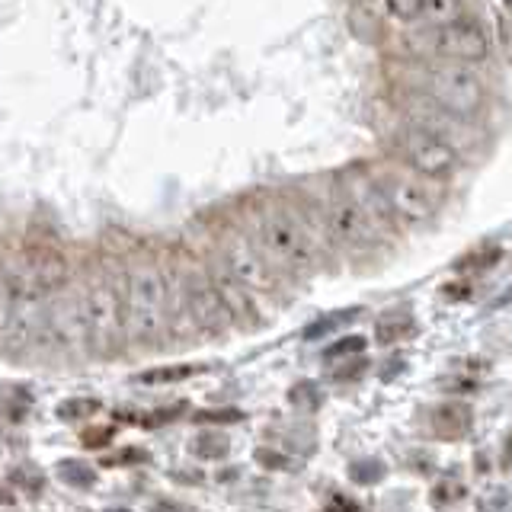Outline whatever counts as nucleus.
I'll return each instance as SVG.
<instances>
[{
	"label": "nucleus",
	"mask_w": 512,
	"mask_h": 512,
	"mask_svg": "<svg viewBox=\"0 0 512 512\" xmlns=\"http://www.w3.org/2000/svg\"><path fill=\"white\" fill-rule=\"evenodd\" d=\"M253 240L285 279H304L320 266L327 240L314 231L311 208L269 199L253 212Z\"/></svg>",
	"instance_id": "obj_1"
},
{
	"label": "nucleus",
	"mask_w": 512,
	"mask_h": 512,
	"mask_svg": "<svg viewBox=\"0 0 512 512\" xmlns=\"http://www.w3.org/2000/svg\"><path fill=\"white\" fill-rule=\"evenodd\" d=\"M122 304L128 343L157 346L170 333V279L167 263L138 256L122 272Z\"/></svg>",
	"instance_id": "obj_2"
},
{
	"label": "nucleus",
	"mask_w": 512,
	"mask_h": 512,
	"mask_svg": "<svg viewBox=\"0 0 512 512\" xmlns=\"http://www.w3.org/2000/svg\"><path fill=\"white\" fill-rule=\"evenodd\" d=\"M320 228L336 250L356 256L381 250L384 240L391 237L388 224L343 183V176L327 189L324 202H320Z\"/></svg>",
	"instance_id": "obj_3"
},
{
	"label": "nucleus",
	"mask_w": 512,
	"mask_h": 512,
	"mask_svg": "<svg viewBox=\"0 0 512 512\" xmlns=\"http://www.w3.org/2000/svg\"><path fill=\"white\" fill-rule=\"evenodd\" d=\"M420 93L423 100L432 103L436 109L448 112L461 122L474 119L480 109L487 106V87L480 80L477 71H471L468 64H448L436 61L420 74Z\"/></svg>",
	"instance_id": "obj_4"
},
{
	"label": "nucleus",
	"mask_w": 512,
	"mask_h": 512,
	"mask_svg": "<svg viewBox=\"0 0 512 512\" xmlns=\"http://www.w3.org/2000/svg\"><path fill=\"white\" fill-rule=\"evenodd\" d=\"M375 176L378 192L384 205H388V215L394 221V228H423L432 218L439 215L442 196H439V183L423 180V176L394 167H384Z\"/></svg>",
	"instance_id": "obj_5"
},
{
	"label": "nucleus",
	"mask_w": 512,
	"mask_h": 512,
	"mask_svg": "<svg viewBox=\"0 0 512 512\" xmlns=\"http://www.w3.org/2000/svg\"><path fill=\"white\" fill-rule=\"evenodd\" d=\"M391 148L410 173L423 176V180H432V183L452 180V176L461 170V151L452 141H445L442 135L429 132L423 125H413V122L400 125L391 138Z\"/></svg>",
	"instance_id": "obj_6"
},
{
	"label": "nucleus",
	"mask_w": 512,
	"mask_h": 512,
	"mask_svg": "<svg viewBox=\"0 0 512 512\" xmlns=\"http://www.w3.org/2000/svg\"><path fill=\"white\" fill-rule=\"evenodd\" d=\"M80 298H84L87 327H90V352H96V356H116V352L128 343L122 279L93 276L84 285Z\"/></svg>",
	"instance_id": "obj_7"
},
{
	"label": "nucleus",
	"mask_w": 512,
	"mask_h": 512,
	"mask_svg": "<svg viewBox=\"0 0 512 512\" xmlns=\"http://www.w3.org/2000/svg\"><path fill=\"white\" fill-rule=\"evenodd\" d=\"M218 260L231 269V276L247 288L253 298H279L285 276L266 260V253L250 231H228L218 244Z\"/></svg>",
	"instance_id": "obj_8"
},
{
	"label": "nucleus",
	"mask_w": 512,
	"mask_h": 512,
	"mask_svg": "<svg viewBox=\"0 0 512 512\" xmlns=\"http://www.w3.org/2000/svg\"><path fill=\"white\" fill-rule=\"evenodd\" d=\"M180 279H183V301H186V314L189 324L196 333L205 336H221L234 327V320L224 308V301L218 295V288L208 276L205 266H180Z\"/></svg>",
	"instance_id": "obj_9"
},
{
	"label": "nucleus",
	"mask_w": 512,
	"mask_h": 512,
	"mask_svg": "<svg viewBox=\"0 0 512 512\" xmlns=\"http://www.w3.org/2000/svg\"><path fill=\"white\" fill-rule=\"evenodd\" d=\"M426 52L436 61H448V64H480L490 55V39L480 23L474 20H458L439 29H429V36L423 39Z\"/></svg>",
	"instance_id": "obj_10"
},
{
	"label": "nucleus",
	"mask_w": 512,
	"mask_h": 512,
	"mask_svg": "<svg viewBox=\"0 0 512 512\" xmlns=\"http://www.w3.org/2000/svg\"><path fill=\"white\" fill-rule=\"evenodd\" d=\"M48 336L68 352L90 349V327H87V311L80 295H52L48 304Z\"/></svg>",
	"instance_id": "obj_11"
},
{
	"label": "nucleus",
	"mask_w": 512,
	"mask_h": 512,
	"mask_svg": "<svg viewBox=\"0 0 512 512\" xmlns=\"http://www.w3.org/2000/svg\"><path fill=\"white\" fill-rule=\"evenodd\" d=\"M205 269H208V276H212L218 295L224 301V308H228V314L234 320V327H244V330L260 327V320H263L260 317V304H256V298L231 276V269L224 266L218 256H212V260L205 263Z\"/></svg>",
	"instance_id": "obj_12"
},
{
	"label": "nucleus",
	"mask_w": 512,
	"mask_h": 512,
	"mask_svg": "<svg viewBox=\"0 0 512 512\" xmlns=\"http://www.w3.org/2000/svg\"><path fill=\"white\" fill-rule=\"evenodd\" d=\"M23 263L32 272V279L39 282V288L45 295H61L64 288L71 285V263L58 247L48 244H32L23 253Z\"/></svg>",
	"instance_id": "obj_13"
},
{
	"label": "nucleus",
	"mask_w": 512,
	"mask_h": 512,
	"mask_svg": "<svg viewBox=\"0 0 512 512\" xmlns=\"http://www.w3.org/2000/svg\"><path fill=\"white\" fill-rule=\"evenodd\" d=\"M471 429V410L464 404H442L432 410V432L442 439H461Z\"/></svg>",
	"instance_id": "obj_14"
},
{
	"label": "nucleus",
	"mask_w": 512,
	"mask_h": 512,
	"mask_svg": "<svg viewBox=\"0 0 512 512\" xmlns=\"http://www.w3.org/2000/svg\"><path fill=\"white\" fill-rule=\"evenodd\" d=\"M413 333H416V320L407 311H388V314H381L378 324H375V340L384 343V346L404 343V340H410Z\"/></svg>",
	"instance_id": "obj_15"
},
{
	"label": "nucleus",
	"mask_w": 512,
	"mask_h": 512,
	"mask_svg": "<svg viewBox=\"0 0 512 512\" xmlns=\"http://www.w3.org/2000/svg\"><path fill=\"white\" fill-rule=\"evenodd\" d=\"M464 20V4L461 0H426L423 7V23H429V29H439L448 23Z\"/></svg>",
	"instance_id": "obj_16"
},
{
	"label": "nucleus",
	"mask_w": 512,
	"mask_h": 512,
	"mask_svg": "<svg viewBox=\"0 0 512 512\" xmlns=\"http://www.w3.org/2000/svg\"><path fill=\"white\" fill-rule=\"evenodd\" d=\"M192 375H199V365H170V368H151L138 381L144 384H170V381H186Z\"/></svg>",
	"instance_id": "obj_17"
},
{
	"label": "nucleus",
	"mask_w": 512,
	"mask_h": 512,
	"mask_svg": "<svg viewBox=\"0 0 512 512\" xmlns=\"http://www.w3.org/2000/svg\"><path fill=\"white\" fill-rule=\"evenodd\" d=\"M423 7L426 0H384V10L400 23H423Z\"/></svg>",
	"instance_id": "obj_18"
},
{
	"label": "nucleus",
	"mask_w": 512,
	"mask_h": 512,
	"mask_svg": "<svg viewBox=\"0 0 512 512\" xmlns=\"http://www.w3.org/2000/svg\"><path fill=\"white\" fill-rule=\"evenodd\" d=\"M93 413H100V400H93V397H71L58 407L61 420H84V416H93Z\"/></svg>",
	"instance_id": "obj_19"
},
{
	"label": "nucleus",
	"mask_w": 512,
	"mask_h": 512,
	"mask_svg": "<svg viewBox=\"0 0 512 512\" xmlns=\"http://www.w3.org/2000/svg\"><path fill=\"white\" fill-rule=\"evenodd\" d=\"M10 327H13V288L4 263H0V333H10Z\"/></svg>",
	"instance_id": "obj_20"
},
{
	"label": "nucleus",
	"mask_w": 512,
	"mask_h": 512,
	"mask_svg": "<svg viewBox=\"0 0 512 512\" xmlns=\"http://www.w3.org/2000/svg\"><path fill=\"white\" fill-rule=\"evenodd\" d=\"M192 448H196L199 458H224L231 445H228V439H224V436H218V432H205V436L196 439V445H192Z\"/></svg>",
	"instance_id": "obj_21"
},
{
	"label": "nucleus",
	"mask_w": 512,
	"mask_h": 512,
	"mask_svg": "<svg viewBox=\"0 0 512 512\" xmlns=\"http://www.w3.org/2000/svg\"><path fill=\"white\" fill-rule=\"evenodd\" d=\"M61 477L68 480V484H74V487H93V480H96L93 468H87V464H80V461H64L61 464Z\"/></svg>",
	"instance_id": "obj_22"
},
{
	"label": "nucleus",
	"mask_w": 512,
	"mask_h": 512,
	"mask_svg": "<svg viewBox=\"0 0 512 512\" xmlns=\"http://www.w3.org/2000/svg\"><path fill=\"white\" fill-rule=\"evenodd\" d=\"M365 349V336H343V340H336L333 346H327L324 359H346V356H359Z\"/></svg>",
	"instance_id": "obj_23"
},
{
	"label": "nucleus",
	"mask_w": 512,
	"mask_h": 512,
	"mask_svg": "<svg viewBox=\"0 0 512 512\" xmlns=\"http://www.w3.org/2000/svg\"><path fill=\"white\" fill-rule=\"evenodd\" d=\"M368 372V359H352V362H346L343 368H333V381H340V384H346V381H356V378H362Z\"/></svg>",
	"instance_id": "obj_24"
},
{
	"label": "nucleus",
	"mask_w": 512,
	"mask_h": 512,
	"mask_svg": "<svg viewBox=\"0 0 512 512\" xmlns=\"http://www.w3.org/2000/svg\"><path fill=\"white\" fill-rule=\"evenodd\" d=\"M352 317H356V311H340L336 317H327L324 324H317V327H311V330H308V340H314V336H324V333H330V330H336V327L349 324Z\"/></svg>",
	"instance_id": "obj_25"
},
{
	"label": "nucleus",
	"mask_w": 512,
	"mask_h": 512,
	"mask_svg": "<svg viewBox=\"0 0 512 512\" xmlns=\"http://www.w3.org/2000/svg\"><path fill=\"white\" fill-rule=\"evenodd\" d=\"M196 420H202V423H240L244 420V413L240 410H205L196 416Z\"/></svg>",
	"instance_id": "obj_26"
},
{
	"label": "nucleus",
	"mask_w": 512,
	"mask_h": 512,
	"mask_svg": "<svg viewBox=\"0 0 512 512\" xmlns=\"http://www.w3.org/2000/svg\"><path fill=\"white\" fill-rule=\"evenodd\" d=\"M84 439H87L90 448H100V445H106L112 439V429H90Z\"/></svg>",
	"instance_id": "obj_27"
},
{
	"label": "nucleus",
	"mask_w": 512,
	"mask_h": 512,
	"mask_svg": "<svg viewBox=\"0 0 512 512\" xmlns=\"http://www.w3.org/2000/svg\"><path fill=\"white\" fill-rule=\"evenodd\" d=\"M327 512H356V506L346 500H333V506H327Z\"/></svg>",
	"instance_id": "obj_28"
},
{
	"label": "nucleus",
	"mask_w": 512,
	"mask_h": 512,
	"mask_svg": "<svg viewBox=\"0 0 512 512\" xmlns=\"http://www.w3.org/2000/svg\"><path fill=\"white\" fill-rule=\"evenodd\" d=\"M509 464H512V436H509V442L503 448V468H509Z\"/></svg>",
	"instance_id": "obj_29"
}]
</instances>
